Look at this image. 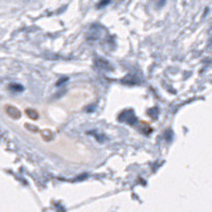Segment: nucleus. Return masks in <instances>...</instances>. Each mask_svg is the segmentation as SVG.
<instances>
[{"label": "nucleus", "mask_w": 212, "mask_h": 212, "mask_svg": "<svg viewBox=\"0 0 212 212\" xmlns=\"http://www.w3.org/2000/svg\"><path fill=\"white\" fill-rule=\"evenodd\" d=\"M89 134H90V135H94V137L97 138V141H98V142H103V141H105V139H106V137H105V135H101V134H98L97 131H89Z\"/></svg>", "instance_id": "nucleus-3"}, {"label": "nucleus", "mask_w": 212, "mask_h": 212, "mask_svg": "<svg viewBox=\"0 0 212 212\" xmlns=\"http://www.w3.org/2000/svg\"><path fill=\"white\" fill-rule=\"evenodd\" d=\"M147 114H149V115H150V117L153 118V119H155V118L158 117V109H157V107H154V109L147 110Z\"/></svg>", "instance_id": "nucleus-6"}, {"label": "nucleus", "mask_w": 212, "mask_h": 212, "mask_svg": "<svg viewBox=\"0 0 212 212\" xmlns=\"http://www.w3.org/2000/svg\"><path fill=\"white\" fill-rule=\"evenodd\" d=\"M119 117H126V118L121 119V121H122V122L129 123V125H133V123H135V121H137V117H135V115H134V111L131 110V109L122 111V113L119 114Z\"/></svg>", "instance_id": "nucleus-1"}, {"label": "nucleus", "mask_w": 212, "mask_h": 212, "mask_svg": "<svg viewBox=\"0 0 212 212\" xmlns=\"http://www.w3.org/2000/svg\"><path fill=\"white\" fill-rule=\"evenodd\" d=\"M68 81V77H64V78H60L57 82H56V86H60L61 84H64V82H66Z\"/></svg>", "instance_id": "nucleus-10"}, {"label": "nucleus", "mask_w": 212, "mask_h": 212, "mask_svg": "<svg viewBox=\"0 0 212 212\" xmlns=\"http://www.w3.org/2000/svg\"><path fill=\"white\" fill-rule=\"evenodd\" d=\"M27 114H28V117H31L32 119H37L39 118L37 111H35V110H32V109H27Z\"/></svg>", "instance_id": "nucleus-5"}, {"label": "nucleus", "mask_w": 212, "mask_h": 212, "mask_svg": "<svg viewBox=\"0 0 212 212\" xmlns=\"http://www.w3.org/2000/svg\"><path fill=\"white\" fill-rule=\"evenodd\" d=\"M110 3V0H101L98 4H97V8H102L103 6H107Z\"/></svg>", "instance_id": "nucleus-8"}, {"label": "nucleus", "mask_w": 212, "mask_h": 212, "mask_svg": "<svg viewBox=\"0 0 212 212\" xmlns=\"http://www.w3.org/2000/svg\"><path fill=\"white\" fill-rule=\"evenodd\" d=\"M165 135H166L167 141H171V138H173V131H171V130H167L166 133H165Z\"/></svg>", "instance_id": "nucleus-9"}, {"label": "nucleus", "mask_w": 212, "mask_h": 212, "mask_svg": "<svg viewBox=\"0 0 212 212\" xmlns=\"http://www.w3.org/2000/svg\"><path fill=\"white\" fill-rule=\"evenodd\" d=\"M7 113L9 114V117L11 118H13V119H17V118H20V111L16 109V107H13V106H7Z\"/></svg>", "instance_id": "nucleus-2"}, {"label": "nucleus", "mask_w": 212, "mask_h": 212, "mask_svg": "<svg viewBox=\"0 0 212 212\" xmlns=\"http://www.w3.org/2000/svg\"><path fill=\"white\" fill-rule=\"evenodd\" d=\"M43 135H44V138H45V141H50V139H52V133L49 130L43 131Z\"/></svg>", "instance_id": "nucleus-7"}, {"label": "nucleus", "mask_w": 212, "mask_h": 212, "mask_svg": "<svg viewBox=\"0 0 212 212\" xmlns=\"http://www.w3.org/2000/svg\"><path fill=\"white\" fill-rule=\"evenodd\" d=\"M9 89L12 91H23V86L20 84H11L9 85Z\"/></svg>", "instance_id": "nucleus-4"}]
</instances>
